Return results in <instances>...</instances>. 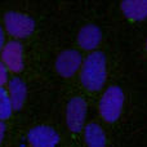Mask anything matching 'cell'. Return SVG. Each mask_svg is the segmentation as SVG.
<instances>
[{
  "instance_id": "8fae6325",
  "label": "cell",
  "mask_w": 147,
  "mask_h": 147,
  "mask_svg": "<svg viewBox=\"0 0 147 147\" xmlns=\"http://www.w3.org/2000/svg\"><path fill=\"white\" fill-rule=\"evenodd\" d=\"M84 141L88 147H106L107 138L101 125L89 123L84 127Z\"/></svg>"
},
{
  "instance_id": "9a60e30c",
  "label": "cell",
  "mask_w": 147,
  "mask_h": 147,
  "mask_svg": "<svg viewBox=\"0 0 147 147\" xmlns=\"http://www.w3.org/2000/svg\"><path fill=\"white\" fill-rule=\"evenodd\" d=\"M5 43H7V34H5L4 28H3L1 22H0V52H1L3 47L5 45Z\"/></svg>"
},
{
  "instance_id": "ba28073f",
  "label": "cell",
  "mask_w": 147,
  "mask_h": 147,
  "mask_svg": "<svg viewBox=\"0 0 147 147\" xmlns=\"http://www.w3.org/2000/svg\"><path fill=\"white\" fill-rule=\"evenodd\" d=\"M5 89H7V93L12 102L14 112L21 111L25 107V103L28 97V88L26 81L20 75H13L10 76Z\"/></svg>"
},
{
  "instance_id": "8992f818",
  "label": "cell",
  "mask_w": 147,
  "mask_h": 147,
  "mask_svg": "<svg viewBox=\"0 0 147 147\" xmlns=\"http://www.w3.org/2000/svg\"><path fill=\"white\" fill-rule=\"evenodd\" d=\"M88 106L83 97H72L66 106V124L72 133L84 130Z\"/></svg>"
},
{
  "instance_id": "5b68a950",
  "label": "cell",
  "mask_w": 147,
  "mask_h": 147,
  "mask_svg": "<svg viewBox=\"0 0 147 147\" xmlns=\"http://www.w3.org/2000/svg\"><path fill=\"white\" fill-rule=\"evenodd\" d=\"M26 141L28 147H58L59 134L51 125L38 124L27 130Z\"/></svg>"
},
{
  "instance_id": "9c48e42d",
  "label": "cell",
  "mask_w": 147,
  "mask_h": 147,
  "mask_svg": "<svg viewBox=\"0 0 147 147\" xmlns=\"http://www.w3.org/2000/svg\"><path fill=\"white\" fill-rule=\"evenodd\" d=\"M102 40V31L96 25H85L78 34V44L84 51H94Z\"/></svg>"
},
{
  "instance_id": "7c38bea8",
  "label": "cell",
  "mask_w": 147,
  "mask_h": 147,
  "mask_svg": "<svg viewBox=\"0 0 147 147\" xmlns=\"http://www.w3.org/2000/svg\"><path fill=\"white\" fill-rule=\"evenodd\" d=\"M13 114H14V110L7 93V89L0 88V121L7 123V120H9Z\"/></svg>"
},
{
  "instance_id": "30bf717a",
  "label": "cell",
  "mask_w": 147,
  "mask_h": 147,
  "mask_svg": "<svg viewBox=\"0 0 147 147\" xmlns=\"http://www.w3.org/2000/svg\"><path fill=\"white\" fill-rule=\"evenodd\" d=\"M120 8L128 20L143 21L147 18V0H124Z\"/></svg>"
},
{
  "instance_id": "2e32d148",
  "label": "cell",
  "mask_w": 147,
  "mask_h": 147,
  "mask_svg": "<svg viewBox=\"0 0 147 147\" xmlns=\"http://www.w3.org/2000/svg\"><path fill=\"white\" fill-rule=\"evenodd\" d=\"M146 49H147V41H146Z\"/></svg>"
},
{
  "instance_id": "3957f363",
  "label": "cell",
  "mask_w": 147,
  "mask_h": 147,
  "mask_svg": "<svg viewBox=\"0 0 147 147\" xmlns=\"http://www.w3.org/2000/svg\"><path fill=\"white\" fill-rule=\"evenodd\" d=\"M124 107V92L120 86L112 85L105 90L99 99V114L107 123H115Z\"/></svg>"
},
{
  "instance_id": "4fadbf2b",
  "label": "cell",
  "mask_w": 147,
  "mask_h": 147,
  "mask_svg": "<svg viewBox=\"0 0 147 147\" xmlns=\"http://www.w3.org/2000/svg\"><path fill=\"white\" fill-rule=\"evenodd\" d=\"M10 74L8 71L7 69H5V66L0 62V88H5L8 84V81H9L10 79Z\"/></svg>"
},
{
  "instance_id": "7a4b0ae2",
  "label": "cell",
  "mask_w": 147,
  "mask_h": 147,
  "mask_svg": "<svg viewBox=\"0 0 147 147\" xmlns=\"http://www.w3.org/2000/svg\"><path fill=\"white\" fill-rule=\"evenodd\" d=\"M1 25L10 40L21 41L35 32L36 22L30 14L20 10H8L3 14Z\"/></svg>"
},
{
  "instance_id": "277c9868",
  "label": "cell",
  "mask_w": 147,
  "mask_h": 147,
  "mask_svg": "<svg viewBox=\"0 0 147 147\" xmlns=\"http://www.w3.org/2000/svg\"><path fill=\"white\" fill-rule=\"evenodd\" d=\"M0 62L12 76L22 72L25 69V47L22 41H7L0 52Z\"/></svg>"
},
{
  "instance_id": "6da1fadb",
  "label": "cell",
  "mask_w": 147,
  "mask_h": 147,
  "mask_svg": "<svg viewBox=\"0 0 147 147\" xmlns=\"http://www.w3.org/2000/svg\"><path fill=\"white\" fill-rule=\"evenodd\" d=\"M107 78V62L102 52H92L83 59L80 69L81 85L90 92H98L103 88Z\"/></svg>"
},
{
  "instance_id": "5bb4252c",
  "label": "cell",
  "mask_w": 147,
  "mask_h": 147,
  "mask_svg": "<svg viewBox=\"0 0 147 147\" xmlns=\"http://www.w3.org/2000/svg\"><path fill=\"white\" fill-rule=\"evenodd\" d=\"M7 123L4 121H0V146L3 145V142H4L5 137H7Z\"/></svg>"
},
{
  "instance_id": "52a82bcc",
  "label": "cell",
  "mask_w": 147,
  "mask_h": 147,
  "mask_svg": "<svg viewBox=\"0 0 147 147\" xmlns=\"http://www.w3.org/2000/svg\"><path fill=\"white\" fill-rule=\"evenodd\" d=\"M83 65V57L76 49H65L57 56L54 69L61 78H72Z\"/></svg>"
}]
</instances>
